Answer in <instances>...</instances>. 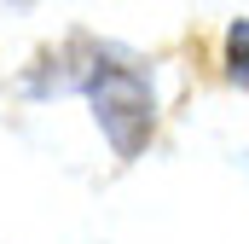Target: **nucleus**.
<instances>
[{
	"label": "nucleus",
	"mask_w": 249,
	"mask_h": 244,
	"mask_svg": "<svg viewBox=\"0 0 249 244\" xmlns=\"http://www.w3.org/2000/svg\"><path fill=\"white\" fill-rule=\"evenodd\" d=\"M87 99H93V117L105 128V140L116 145V157H139L145 140H151V87L139 70L122 64H99L87 76Z\"/></svg>",
	"instance_id": "obj_1"
},
{
	"label": "nucleus",
	"mask_w": 249,
	"mask_h": 244,
	"mask_svg": "<svg viewBox=\"0 0 249 244\" xmlns=\"http://www.w3.org/2000/svg\"><path fill=\"white\" fill-rule=\"evenodd\" d=\"M226 76L249 87V18H238L232 29H226Z\"/></svg>",
	"instance_id": "obj_2"
}]
</instances>
